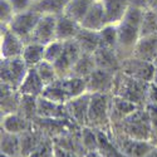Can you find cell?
Segmentation results:
<instances>
[{
    "label": "cell",
    "instance_id": "14",
    "mask_svg": "<svg viewBox=\"0 0 157 157\" xmlns=\"http://www.w3.org/2000/svg\"><path fill=\"white\" fill-rule=\"evenodd\" d=\"M138 107L137 104L129 102L124 98H121L118 96L111 94V102H109V118L112 126H116L121 123L124 118L129 114H132L135 111H137Z\"/></svg>",
    "mask_w": 157,
    "mask_h": 157
},
{
    "label": "cell",
    "instance_id": "34",
    "mask_svg": "<svg viewBox=\"0 0 157 157\" xmlns=\"http://www.w3.org/2000/svg\"><path fill=\"white\" fill-rule=\"evenodd\" d=\"M64 50V42L60 40H53L49 44L45 45V53H44V60L50 62V63H56L59 57L62 56Z\"/></svg>",
    "mask_w": 157,
    "mask_h": 157
},
{
    "label": "cell",
    "instance_id": "38",
    "mask_svg": "<svg viewBox=\"0 0 157 157\" xmlns=\"http://www.w3.org/2000/svg\"><path fill=\"white\" fill-rule=\"evenodd\" d=\"M54 156L56 157H82L81 155H78L77 152L62 148V147H59L57 145H54Z\"/></svg>",
    "mask_w": 157,
    "mask_h": 157
},
{
    "label": "cell",
    "instance_id": "26",
    "mask_svg": "<svg viewBox=\"0 0 157 157\" xmlns=\"http://www.w3.org/2000/svg\"><path fill=\"white\" fill-rule=\"evenodd\" d=\"M96 68H97V65H96L93 54H82L81 58L74 64V67L72 68V72L69 75L87 79Z\"/></svg>",
    "mask_w": 157,
    "mask_h": 157
},
{
    "label": "cell",
    "instance_id": "22",
    "mask_svg": "<svg viewBox=\"0 0 157 157\" xmlns=\"http://www.w3.org/2000/svg\"><path fill=\"white\" fill-rule=\"evenodd\" d=\"M75 40L79 44L83 54H93L102 45L99 32L86 29V28H81L79 33L75 36Z\"/></svg>",
    "mask_w": 157,
    "mask_h": 157
},
{
    "label": "cell",
    "instance_id": "40",
    "mask_svg": "<svg viewBox=\"0 0 157 157\" xmlns=\"http://www.w3.org/2000/svg\"><path fill=\"white\" fill-rule=\"evenodd\" d=\"M83 157H106L99 150H96V151H88L84 153Z\"/></svg>",
    "mask_w": 157,
    "mask_h": 157
},
{
    "label": "cell",
    "instance_id": "35",
    "mask_svg": "<svg viewBox=\"0 0 157 157\" xmlns=\"http://www.w3.org/2000/svg\"><path fill=\"white\" fill-rule=\"evenodd\" d=\"M0 10H2L0 11L2 25H8L15 15V11L13 9V6L10 5L9 0H2V2H0Z\"/></svg>",
    "mask_w": 157,
    "mask_h": 157
},
{
    "label": "cell",
    "instance_id": "31",
    "mask_svg": "<svg viewBox=\"0 0 157 157\" xmlns=\"http://www.w3.org/2000/svg\"><path fill=\"white\" fill-rule=\"evenodd\" d=\"M157 35V14L152 9H145L142 14L141 36Z\"/></svg>",
    "mask_w": 157,
    "mask_h": 157
},
{
    "label": "cell",
    "instance_id": "23",
    "mask_svg": "<svg viewBox=\"0 0 157 157\" xmlns=\"http://www.w3.org/2000/svg\"><path fill=\"white\" fill-rule=\"evenodd\" d=\"M45 88V84L39 77L35 67L29 68L27 75H25L23 83L19 87V92L21 94H29L34 97H40L43 94V90Z\"/></svg>",
    "mask_w": 157,
    "mask_h": 157
},
{
    "label": "cell",
    "instance_id": "42",
    "mask_svg": "<svg viewBox=\"0 0 157 157\" xmlns=\"http://www.w3.org/2000/svg\"><path fill=\"white\" fill-rule=\"evenodd\" d=\"M155 6H157V0H150V2H148V8L153 9Z\"/></svg>",
    "mask_w": 157,
    "mask_h": 157
},
{
    "label": "cell",
    "instance_id": "39",
    "mask_svg": "<svg viewBox=\"0 0 157 157\" xmlns=\"http://www.w3.org/2000/svg\"><path fill=\"white\" fill-rule=\"evenodd\" d=\"M148 2L150 0H129V5L138 9H148Z\"/></svg>",
    "mask_w": 157,
    "mask_h": 157
},
{
    "label": "cell",
    "instance_id": "32",
    "mask_svg": "<svg viewBox=\"0 0 157 157\" xmlns=\"http://www.w3.org/2000/svg\"><path fill=\"white\" fill-rule=\"evenodd\" d=\"M39 77H40V79L43 81V83L47 86L52 84V83H54L57 79H58V73L56 71V67H54V64L53 63H50V62H47V60H43L39 63L36 67H35Z\"/></svg>",
    "mask_w": 157,
    "mask_h": 157
},
{
    "label": "cell",
    "instance_id": "11",
    "mask_svg": "<svg viewBox=\"0 0 157 157\" xmlns=\"http://www.w3.org/2000/svg\"><path fill=\"white\" fill-rule=\"evenodd\" d=\"M25 47V42L13 33L6 25H2V44L0 54L2 58H15L21 57Z\"/></svg>",
    "mask_w": 157,
    "mask_h": 157
},
{
    "label": "cell",
    "instance_id": "30",
    "mask_svg": "<svg viewBox=\"0 0 157 157\" xmlns=\"http://www.w3.org/2000/svg\"><path fill=\"white\" fill-rule=\"evenodd\" d=\"M81 142L86 152L88 151H96L99 148V141H98V132L97 129L84 126L81 128Z\"/></svg>",
    "mask_w": 157,
    "mask_h": 157
},
{
    "label": "cell",
    "instance_id": "28",
    "mask_svg": "<svg viewBox=\"0 0 157 157\" xmlns=\"http://www.w3.org/2000/svg\"><path fill=\"white\" fill-rule=\"evenodd\" d=\"M2 153L11 157H20V136L9 133L2 129V143H0Z\"/></svg>",
    "mask_w": 157,
    "mask_h": 157
},
{
    "label": "cell",
    "instance_id": "8",
    "mask_svg": "<svg viewBox=\"0 0 157 157\" xmlns=\"http://www.w3.org/2000/svg\"><path fill=\"white\" fill-rule=\"evenodd\" d=\"M82 49L78 44V42L75 39L72 40H67L64 42V50L62 56L59 57V59L54 63L56 71L58 73V77H67L71 74L72 68L74 67V64L77 63V60L81 58L82 56Z\"/></svg>",
    "mask_w": 157,
    "mask_h": 157
},
{
    "label": "cell",
    "instance_id": "44",
    "mask_svg": "<svg viewBox=\"0 0 157 157\" xmlns=\"http://www.w3.org/2000/svg\"><path fill=\"white\" fill-rule=\"evenodd\" d=\"M148 9H150V8H148ZM152 10H153V11H155V13H156V14H157V6H155V8H153V9H152Z\"/></svg>",
    "mask_w": 157,
    "mask_h": 157
},
{
    "label": "cell",
    "instance_id": "47",
    "mask_svg": "<svg viewBox=\"0 0 157 157\" xmlns=\"http://www.w3.org/2000/svg\"><path fill=\"white\" fill-rule=\"evenodd\" d=\"M93 2H94V0H93Z\"/></svg>",
    "mask_w": 157,
    "mask_h": 157
},
{
    "label": "cell",
    "instance_id": "1",
    "mask_svg": "<svg viewBox=\"0 0 157 157\" xmlns=\"http://www.w3.org/2000/svg\"><path fill=\"white\" fill-rule=\"evenodd\" d=\"M142 14V9L129 6L122 20L117 24L118 43H117L116 50L121 59L132 56L133 48L141 38Z\"/></svg>",
    "mask_w": 157,
    "mask_h": 157
},
{
    "label": "cell",
    "instance_id": "24",
    "mask_svg": "<svg viewBox=\"0 0 157 157\" xmlns=\"http://www.w3.org/2000/svg\"><path fill=\"white\" fill-rule=\"evenodd\" d=\"M71 0H39L34 3L32 9L40 13V14H50V15H60L64 13L65 6Z\"/></svg>",
    "mask_w": 157,
    "mask_h": 157
},
{
    "label": "cell",
    "instance_id": "19",
    "mask_svg": "<svg viewBox=\"0 0 157 157\" xmlns=\"http://www.w3.org/2000/svg\"><path fill=\"white\" fill-rule=\"evenodd\" d=\"M81 28H82L81 23L73 20L72 18L64 14L58 15L57 17V34H56L57 40L67 42V40L75 39Z\"/></svg>",
    "mask_w": 157,
    "mask_h": 157
},
{
    "label": "cell",
    "instance_id": "20",
    "mask_svg": "<svg viewBox=\"0 0 157 157\" xmlns=\"http://www.w3.org/2000/svg\"><path fill=\"white\" fill-rule=\"evenodd\" d=\"M104 13H106L107 24L117 25L124 14L127 13L129 5V0H101Z\"/></svg>",
    "mask_w": 157,
    "mask_h": 157
},
{
    "label": "cell",
    "instance_id": "17",
    "mask_svg": "<svg viewBox=\"0 0 157 157\" xmlns=\"http://www.w3.org/2000/svg\"><path fill=\"white\" fill-rule=\"evenodd\" d=\"M82 28L90 29V30H97L99 32L104 25H107V19H106V13H104L103 5L101 0H94L90 5L89 10L84 19L81 23Z\"/></svg>",
    "mask_w": 157,
    "mask_h": 157
},
{
    "label": "cell",
    "instance_id": "21",
    "mask_svg": "<svg viewBox=\"0 0 157 157\" xmlns=\"http://www.w3.org/2000/svg\"><path fill=\"white\" fill-rule=\"evenodd\" d=\"M0 88H2V96H0L2 97V117L18 112L21 99V93L19 92V89L3 83Z\"/></svg>",
    "mask_w": 157,
    "mask_h": 157
},
{
    "label": "cell",
    "instance_id": "41",
    "mask_svg": "<svg viewBox=\"0 0 157 157\" xmlns=\"http://www.w3.org/2000/svg\"><path fill=\"white\" fill-rule=\"evenodd\" d=\"M145 157H157V146H153L152 150H151Z\"/></svg>",
    "mask_w": 157,
    "mask_h": 157
},
{
    "label": "cell",
    "instance_id": "16",
    "mask_svg": "<svg viewBox=\"0 0 157 157\" xmlns=\"http://www.w3.org/2000/svg\"><path fill=\"white\" fill-rule=\"evenodd\" d=\"M132 57L153 63L157 59V35H145L136 43Z\"/></svg>",
    "mask_w": 157,
    "mask_h": 157
},
{
    "label": "cell",
    "instance_id": "45",
    "mask_svg": "<svg viewBox=\"0 0 157 157\" xmlns=\"http://www.w3.org/2000/svg\"><path fill=\"white\" fill-rule=\"evenodd\" d=\"M36 2H39V0H33V4H34V3H36Z\"/></svg>",
    "mask_w": 157,
    "mask_h": 157
},
{
    "label": "cell",
    "instance_id": "29",
    "mask_svg": "<svg viewBox=\"0 0 157 157\" xmlns=\"http://www.w3.org/2000/svg\"><path fill=\"white\" fill-rule=\"evenodd\" d=\"M19 113H21L25 118L34 122L38 118V97L29 96V94H21Z\"/></svg>",
    "mask_w": 157,
    "mask_h": 157
},
{
    "label": "cell",
    "instance_id": "7",
    "mask_svg": "<svg viewBox=\"0 0 157 157\" xmlns=\"http://www.w3.org/2000/svg\"><path fill=\"white\" fill-rule=\"evenodd\" d=\"M123 74L135 79L151 83L155 75V64L135 57H127L121 60V71Z\"/></svg>",
    "mask_w": 157,
    "mask_h": 157
},
{
    "label": "cell",
    "instance_id": "4",
    "mask_svg": "<svg viewBox=\"0 0 157 157\" xmlns=\"http://www.w3.org/2000/svg\"><path fill=\"white\" fill-rule=\"evenodd\" d=\"M111 93H92L88 109V124L98 131L109 133L112 123L109 118Z\"/></svg>",
    "mask_w": 157,
    "mask_h": 157
},
{
    "label": "cell",
    "instance_id": "33",
    "mask_svg": "<svg viewBox=\"0 0 157 157\" xmlns=\"http://www.w3.org/2000/svg\"><path fill=\"white\" fill-rule=\"evenodd\" d=\"M102 45L111 47V48H117V43H118V32H117V25L114 24H107L99 30Z\"/></svg>",
    "mask_w": 157,
    "mask_h": 157
},
{
    "label": "cell",
    "instance_id": "18",
    "mask_svg": "<svg viewBox=\"0 0 157 157\" xmlns=\"http://www.w3.org/2000/svg\"><path fill=\"white\" fill-rule=\"evenodd\" d=\"M34 123L29 121L28 118L19 113H10L6 116L2 117V129L6 131L9 133H14V135H23L24 132H27L30 128H33Z\"/></svg>",
    "mask_w": 157,
    "mask_h": 157
},
{
    "label": "cell",
    "instance_id": "3",
    "mask_svg": "<svg viewBox=\"0 0 157 157\" xmlns=\"http://www.w3.org/2000/svg\"><path fill=\"white\" fill-rule=\"evenodd\" d=\"M112 128L121 131L122 133L135 140H141V141L152 140L153 127L146 107L138 108L132 114H129L127 118H124L121 123L112 126Z\"/></svg>",
    "mask_w": 157,
    "mask_h": 157
},
{
    "label": "cell",
    "instance_id": "13",
    "mask_svg": "<svg viewBox=\"0 0 157 157\" xmlns=\"http://www.w3.org/2000/svg\"><path fill=\"white\" fill-rule=\"evenodd\" d=\"M116 74L96 68L87 78V92L89 93H111Z\"/></svg>",
    "mask_w": 157,
    "mask_h": 157
},
{
    "label": "cell",
    "instance_id": "15",
    "mask_svg": "<svg viewBox=\"0 0 157 157\" xmlns=\"http://www.w3.org/2000/svg\"><path fill=\"white\" fill-rule=\"evenodd\" d=\"M38 116L42 117V118L72 120L65 104L52 102L42 96L38 97Z\"/></svg>",
    "mask_w": 157,
    "mask_h": 157
},
{
    "label": "cell",
    "instance_id": "25",
    "mask_svg": "<svg viewBox=\"0 0 157 157\" xmlns=\"http://www.w3.org/2000/svg\"><path fill=\"white\" fill-rule=\"evenodd\" d=\"M44 53L45 45L39 43H27L24 47L21 57L29 68H34L40 62L44 60Z\"/></svg>",
    "mask_w": 157,
    "mask_h": 157
},
{
    "label": "cell",
    "instance_id": "36",
    "mask_svg": "<svg viewBox=\"0 0 157 157\" xmlns=\"http://www.w3.org/2000/svg\"><path fill=\"white\" fill-rule=\"evenodd\" d=\"M9 3L13 6V9H14L15 14L29 10L33 6V0H9Z\"/></svg>",
    "mask_w": 157,
    "mask_h": 157
},
{
    "label": "cell",
    "instance_id": "6",
    "mask_svg": "<svg viewBox=\"0 0 157 157\" xmlns=\"http://www.w3.org/2000/svg\"><path fill=\"white\" fill-rule=\"evenodd\" d=\"M42 17H43V14H40V13H38L33 9H29L23 13L15 14L14 18L11 19V21L6 27L27 44L29 42V38H30L33 30L35 29L38 21L40 20Z\"/></svg>",
    "mask_w": 157,
    "mask_h": 157
},
{
    "label": "cell",
    "instance_id": "12",
    "mask_svg": "<svg viewBox=\"0 0 157 157\" xmlns=\"http://www.w3.org/2000/svg\"><path fill=\"white\" fill-rule=\"evenodd\" d=\"M90 97H92V93L86 92L71 99L68 103H65L72 121H74L81 127H84L88 124V109H89Z\"/></svg>",
    "mask_w": 157,
    "mask_h": 157
},
{
    "label": "cell",
    "instance_id": "37",
    "mask_svg": "<svg viewBox=\"0 0 157 157\" xmlns=\"http://www.w3.org/2000/svg\"><path fill=\"white\" fill-rule=\"evenodd\" d=\"M147 103L155 104L157 106V84L151 82L148 84V90H147Z\"/></svg>",
    "mask_w": 157,
    "mask_h": 157
},
{
    "label": "cell",
    "instance_id": "10",
    "mask_svg": "<svg viewBox=\"0 0 157 157\" xmlns=\"http://www.w3.org/2000/svg\"><path fill=\"white\" fill-rule=\"evenodd\" d=\"M94 62L97 68L111 72L113 74H117L121 71V58L117 53V50L111 47L101 45L94 53Z\"/></svg>",
    "mask_w": 157,
    "mask_h": 157
},
{
    "label": "cell",
    "instance_id": "46",
    "mask_svg": "<svg viewBox=\"0 0 157 157\" xmlns=\"http://www.w3.org/2000/svg\"><path fill=\"white\" fill-rule=\"evenodd\" d=\"M53 157H56V156H54V155H53Z\"/></svg>",
    "mask_w": 157,
    "mask_h": 157
},
{
    "label": "cell",
    "instance_id": "27",
    "mask_svg": "<svg viewBox=\"0 0 157 157\" xmlns=\"http://www.w3.org/2000/svg\"><path fill=\"white\" fill-rule=\"evenodd\" d=\"M92 3L93 0H71L68 5L65 6L63 14L78 23H82Z\"/></svg>",
    "mask_w": 157,
    "mask_h": 157
},
{
    "label": "cell",
    "instance_id": "5",
    "mask_svg": "<svg viewBox=\"0 0 157 157\" xmlns=\"http://www.w3.org/2000/svg\"><path fill=\"white\" fill-rule=\"evenodd\" d=\"M28 71H29V67L24 62L23 57L2 58V63H0V78H2L3 84L19 89Z\"/></svg>",
    "mask_w": 157,
    "mask_h": 157
},
{
    "label": "cell",
    "instance_id": "9",
    "mask_svg": "<svg viewBox=\"0 0 157 157\" xmlns=\"http://www.w3.org/2000/svg\"><path fill=\"white\" fill-rule=\"evenodd\" d=\"M57 17L44 14L38 21L35 29L33 30L28 43H39L47 45L50 42L57 40Z\"/></svg>",
    "mask_w": 157,
    "mask_h": 157
},
{
    "label": "cell",
    "instance_id": "43",
    "mask_svg": "<svg viewBox=\"0 0 157 157\" xmlns=\"http://www.w3.org/2000/svg\"><path fill=\"white\" fill-rule=\"evenodd\" d=\"M0 157H11V156H8V155H5V153H2V155H0Z\"/></svg>",
    "mask_w": 157,
    "mask_h": 157
},
{
    "label": "cell",
    "instance_id": "2",
    "mask_svg": "<svg viewBox=\"0 0 157 157\" xmlns=\"http://www.w3.org/2000/svg\"><path fill=\"white\" fill-rule=\"evenodd\" d=\"M147 82L135 79L132 77H128L122 72H118L114 77V83L111 94L118 96L129 102L137 104L138 107H145L147 104Z\"/></svg>",
    "mask_w": 157,
    "mask_h": 157
}]
</instances>
